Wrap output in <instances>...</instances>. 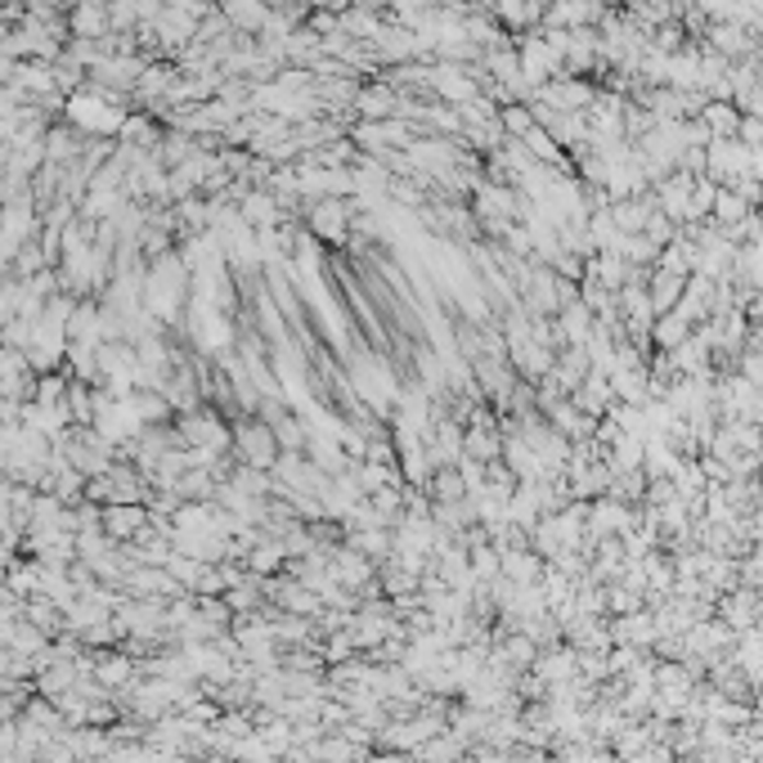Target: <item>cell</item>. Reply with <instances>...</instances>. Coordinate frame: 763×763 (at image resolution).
Instances as JSON below:
<instances>
[{
  "label": "cell",
  "mask_w": 763,
  "mask_h": 763,
  "mask_svg": "<svg viewBox=\"0 0 763 763\" xmlns=\"http://www.w3.org/2000/svg\"><path fill=\"white\" fill-rule=\"evenodd\" d=\"M104 521H109V531H113V539H130V535H145V512H139V508L113 503V508L104 512Z\"/></svg>",
  "instance_id": "cell-2"
},
{
  "label": "cell",
  "mask_w": 763,
  "mask_h": 763,
  "mask_svg": "<svg viewBox=\"0 0 763 763\" xmlns=\"http://www.w3.org/2000/svg\"><path fill=\"white\" fill-rule=\"evenodd\" d=\"M234 441H238V454L248 458V467H274L278 463V441H274V426L270 422H243L234 432Z\"/></svg>",
  "instance_id": "cell-1"
}]
</instances>
